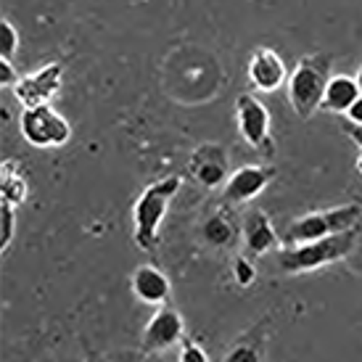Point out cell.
Returning a JSON list of instances; mask_svg holds the SVG:
<instances>
[{
	"label": "cell",
	"instance_id": "cell-21",
	"mask_svg": "<svg viewBox=\"0 0 362 362\" xmlns=\"http://www.w3.org/2000/svg\"><path fill=\"white\" fill-rule=\"evenodd\" d=\"M225 362H262V352L254 344H235L228 352Z\"/></svg>",
	"mask_w": 362,
	"mask_h": 362
},
{
	"label": "cell",
	"instance_id": "cell-12",
	"mask_svg": "<svg viewBox=\"0 0 362 362\" xmlns=\"http://www.w3.org/2000/svg\"><path fill=\"white\" fill-rule=\"evenodd\" d=\"M241 238L249 257H262L281 249V235L262 209H249L241 217Z\"/></svg>",
	"mask_w": 362,
	"mask_h": 362
},
{
	"label": "cell",
	"instance_id": "cell-26",
	"mask_svg": "<svg viewBox=\"0 0 362 362\" xmlns=\"http://www.w3.org/2000/svg\"><path fill=\"white\" fill-rule=\"evenodd\" d=\"M151 362H161V360H151Z\"/></svg>",
	"mask_w": 362,
	"mask_h": 362
},
{
	"label": "cell",
	"instance_id": "cell-23",
	"mask_svg": "<svg viewBox=\"0 0 362 362\" xmlns=\"http://www.w3.org/2000/svg\"><path fill=\"white\" fill-rule=\"evenodd\" d=\"M344 135H346V138L357 146V151H360V153H357L354 167H357V172L362 175V127H357V124H346V127H344Z\"/></svg>",
	"mask_w": 362,
	"mask_h": 362
},
{
	"label": "cell",
	"instance_id": "cell-8",
	"mask_svg": "<svg viewBox=\"0 0 362 362\" xmlns=\"http://www.w3.org/2000/svg\"><path fill=\"white\" fill-rule=\"evenodd\" d=\"M61 80H64V66H61L59 61H51V64H42L37 71L24 74L19 85L13 88V95H16V101L24 109L45 106V103H51L59 95Z\"/></svg>",
	"mask_w": 362,
	"mask_h": 362
},
{
	"label": "cell",
	"instance_id": "cell-20",
	"mask_svg": "<svg viewBox=\"0 0 362 362\" xmlns=\"http://www.w3.org/2000/svg\"><path fill=\"white\" fill-rule=\"evenodd\" d=\"M233 275H235V283L243 286V288L257 281V270H254V264L249 257H238V259L233 262Z\"/></svg>",
	"mask_w": 362,
	"mask_h": 362
},
{
	"label": "cell",
	"instance_id": "cell-19",
	"mask_svg": "<svg viewBox=\"0 0 362 362\" xmlns=\"http://www.w3.org/2000/svg\"><path fill=\"white\" fill-rule=\"evenodd\" d=\"M177 362H209V354L204 349L199 341H193V339H182L180 344V354H177Z\"/></svg>",
	"mask_w": 362,
	"mask_h": 362
},
{
	"label": "cell",
	"instance_id": "cell-3",
	"mask_svg": "<svg viewBox=\"0 0 362 362\" xmlns=\"http://www.w3.org/2000/svg\"><path fill=\"white\" fill-rule=\"evenodd\" d=\"M354 241H357V230L328 235V238L302 243V246H283V249H278V267L286 275L320 270V267H328L333 262L349 257Z\"/></svg>",
	"mask_w": 362,
	"mask_h": 362
},
{
	"label": "cell",
	"instance_id": "cell-2",
	"mask_svg": "<svg viewBox=\"0 0 362 362\" xmlns=\"http://www.w3.org/2000/svg\"><path fill=\"white\" fill-rule=\"evenodd\" d=\"M331 82V59L322 53H312L304 56L296 66H293L291 77H288V103L296 117L310 119L317 109H322V98H325V88Z\"/></svg>",
	"mask_w": 362,
	"mask_h": 362
},
{
	"label": "cell",
	"instance_id": "cell-13",
	"mask_svg": "<svg viewBox=\"0 0 362 362\" xmlns=\"http://www.w3.org/2000/svg\"><path fill=\"white\" fill-rule=\"evenodd\" d=\"M130 291L141 304L164 307L172 296V283L156 264H138L130 275Z\"/></svg>",
	"mask_w": 362,
	"mask_h": 362
},
{
	"label": "cell",
	"instance_id": "cell-15",
	"mask_svg": "<svg viewBox=\"0 0 362 362\" xmlns=\"http://www.w3.org/2000/svg\"><path fill=\"white\" fill-rule=\"evenodd\" d=\"M360 98V88L357 80L349 74H333L328 88H325V98H322V109L331 114H346L352 109L354 101Z\"/></svg>",
	"mask_w": 362,
	"mask_h": 362
},
{
	"label": "cell",
	"instance_id": "cell-22",
	"mask_svg": "<svg viewBox=\"0 0 362 362\" xmlns=\"http://www.w3.org/2000/svg\"><path fill=\"white\" fill-rule=\"evenodd\" d=\"M19 80L21 77L16 74L13 64H11L8 59H0V85H3V88H16Z\"/></svg>",
	"mask_w": 362,
	"mask_h": 362
},
{
	"label": "cell",
	"instance_id": "cell-11",
	"mask_svg": "<svg viewBox=\"0 0 362 362\" xmlns=\"http://www.w3.org/2000/svg\"><path fill=\"white\" fill-rule=\"evenodd\" d=\"M275 180V170L264 164H243L225 182V199L230 204H249Z\"/></svg>",
	"mask_w": 362,
	"mask_h": 362
},
{
	"label": "cell",
	"instance_id": "cell-7",
	"mask_svg": "<svg viewBox=\"0 0 362 362\" xmlns=\"http://www.w3.org/2000/svg\"><path fill=\"white\" fill-rule=\"evenodd\" d=\"M185 339V320L175 307L164 304L151 315V320L146 322L143 328L141 346L146 354H161L172 349V346H180Z\"/></svg>",
	"mask_w": 362,
	"mask_h": 362
},
{
	"label": "cell",
	"instance_id": "cell-1",
	"mask_svg": "<svg viewBox=\"0 0 362 362\" xmlns=\"http://www.w3.org/2000/svg\"><path fill=\"white\" fill-rule=\"evenodd\" d=\"M182 185L180 175H167L161 180L146 185L138 202L132 204V222H135V243L141 252H153L159 243V225L170 209L172 199Z\"/></svg>",
	"mask_w": 362,
	"mask_h": 362
},
{
	"label": "cell",
	"instance_id": "cell-10",
	"mask_svg": "<svg viewBox=\"0 0 362 362\" xmlns=\"http://www.w3.org/2000/svg\"><path fill=\"white\" fill-rule=\"evenodd\" d=\"M246 74L252 88L259 93H275L278 88L288 85V66L281 53H275L272 48H257L249 59Z\"/></svg>",
	"mask_w": 362,
	"mask_h": 362
},
{
	"label": "cell",
	"instance_id": "cell-6",
	"mask_svg": "<svg viewBox=\"0 0 362 362\" xmlns=\"http://www.w3.org/2000/svg\"><path fill=\"white\" fill-rule=\"evenodd\" d=\"M235 124H238V132L246 141V146H252L254 151H262L264 156L275 153V141H272L270 132V111L254 93H241L235 98Z\"/></svg>",
	"mask_w": 362,
	"mask_h": 362
},
{
	"label": "cell",
	"instance_id": "cell-25",
	"mask_svg": "<svg viewBox=\"0 0 362 362\" xmlns=\"http://www.w3.org/2000/svg\"><path fill=\"white\" fill-rule=\"evenodd\" d=\"M354 80H357V88H360V95H362V66L357 69V74H354Z\"/></svg>",
	"mask_w": 362,
	"mask_h": 362
},
{
	"label": "cell",
	"instance_id": "cell-9",
	"mask_svg": "<svg viewBox=\"0 0 362 362\" xmlns=\"http://www.w3.org/2000/svg\"><path fill=\"white\" fill-rule=\"evenodd\" d=\"M188 172L193 180L204 185V188H217L230 177V156L220 143H202L196 151L191 153V164Z\"/></svg>",
	"mask_w": 362,
	"mask_h": 362
},
{
	"label": "cell",
	"instance_id": "cell-14",
	"mask_svg": "<svg viewBox=\"0 0 362 362\" xmlns=\"http://www.w3.org/2000/svg\"><path fill=\"white\" fill-rule=\"evenodd\" d=\"M30 196V180L16 159H6L0 164V202L19 206Z\"/></svg>",
	"mask_w": 362,
	"mask_h": 362
},
{
	"label": "cell",
	"instance_id": "cell-17",
	"mask_svg": "<svg viewBox=\"0 0 362 362\" xmlns=\"http://www.w3.org/2000/svg\"><path fill=\"white\" fill-rule=\"evenodd\" d=\"M16 235V206L0 202V252L6 254Z\"/></svg>",
	"mask_w": 362,
	"mask_h": 362
},
{
	"label": "cell",
	"instance_id": "cell-18",
	"mask_svg": "<svg viewBox=\"0 0 362 362\" xmlns=\"http://www.w3.org/2000/svg\"><path fill=\"white\" fill-rule=\"evenodd\" d=\"M19 51V32L8 19H0V59H13Z\"/></svg>",
	"mask_w": 362,
	"mask_h": 362
},
{
	"label": "cell",
	"instance_id": "cell-4",
	"mask_svg": "<svg viewBox=\"0 0 362 362\" xmlns=\"http://www.w3.org/2000/svg\"><path fill=\"white\" fill-rule=\"evenodd\" d=\"M362 222V206L360 204H344L325 211H312L299 220H293L286 233H283V246H302L310 241H320L328 235L357 230Z\"/></svg>",
	"mask_w": 362,
	"mask_h": 362
},
{
	"label": "cell",
	"instance_id": "cell-5",
	"mask_svg": "<svg viewBox=\"0 0 362 362\" xmlns=\"http://www.w3.org/2000/svg\"><path fill=\"white\" fill-rule=\"evenodd\" d=\"M21 138L30 143L32 148H61L66 146L71 138V124L66 117H61L51 103L45 106H35V109H24L19 117Z\"/></svg>",
	"mask_w": 362,
	"mask_h": 362
},
{
	"label": "cell",
	"instance_id": "cell-16",
	"mask_svg": "<svg viewBox=\"0 0 362 362\" xmlns=\"http://www.w3.org/2000/svg\"><path fill=\"white\" fill-rule=\"evenodd\" d=\"M202 235L209 246L225 249V246H233V243H235V225H233L225 214H211V217L204 220Z\"/></svg>",
	"mask_w": 362,
	"mask_h": 362
},
{
	"label": "cell",
	"instance_id": "cell-24",
	"mask_svg": "<svg viewBox=\"0 0 362 362\" xmlns=\"http://www.w3.org/2000/svg\"><path fill=\"white\" fill-rule=\"evenodd\" d=\"M346 119H349V124H357V127H362V95L354 101L352 109L346 111Z\"/></svg>",
	"mask_w": 362,
	"mask_h": 362
}]
</instances>
